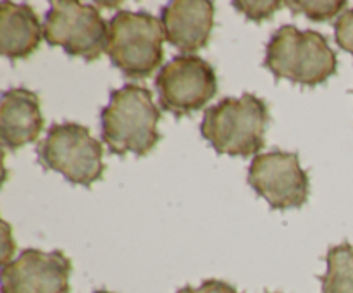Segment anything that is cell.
<instances>
[{
	"label": "cell",
	"mask_w": 353,
	"mask_h": 293,
	"mask_svg": "<svg viewBox=\"0 0 353 293\" xmlns=\"http://www.w3.org/2000/svg\"><path fill=\"white\" fill-rule=\"evenodd\" d=\"M102 140L114 155L128 152L145 157L161 141L157 124L161 109L154 103V95L145 86L130 83L110 92L109 105L100 112Z\"/></svg>",
	"instance_id": "1"
},
{
	"label": "cell",
	"mask_w": 353,
	"mask_h": 293,
	"mask_svg": "<svg viewBox=\"0 0 353 293\" xmlns=\"http://www.w3.org/2000/svg\"><path fill=\"white\" fill-rule=\"evenodd\" d=\"M264 65L276 79L314 88L336 74L338 57L324 34L285 24L269 40Z\"/></svg>",
	"instance_id": "2"
},
{
	"label": "cell",
	"mask_w": 353,
	"mask_h": 293,
	"mask_svg": "<svg viewBox=\"0 0 353 293\" xmlns=\"http://www.w3.org/2000/svg\"><path fill=\"white\" fill-rule=\"evenodd\" d=\"M269 109L254 93L228 97L203 114L200 133L217 154L250 157L265 145Z\"/></svg>",
	"instance_id": "3"
},
{
	"label": "cell",
	"mask_w": 353,
	"mask_h": 293,
	"mask_svg": "<svg viewBox=\"0 0 353 293\" xmlns=\"http://www.w3.org/2000/svg\"><path fill=\"white\" fill-rule=\"evenodd\" d=\"M162 21L140 10H119L109 21L107 55L130 79H147L164 61Z\"/></svg>",
	"instance_id": "4"
},
{
	"label": "cell",
	"mask_w": 353,
	"mask_h": 293,
	"mask_svg": "<svg viewBox=\"0 0 353 293\" xmlns=\"http://www.w3.org/2000/svg\"><path fill=\"white\" fill-rule=\"evenodd\" d=\"M38 162L47 171H55L69 183L92 186L105 172L103 147L90 130L78 123L52 124L47 137L37 147Z\"/></svg>",
	"instance_id": "5"
},
{
	"label": "cell",
	"mask_w": 353,
	"mask_h": 293,
	"mask_svg": "<svg viewBox=\"0 0 353 293\" xmlns=\"http://www.w3.org/2000/svg\"><path fill=\"white\" fill-rule=\"evenodd\" d=\"M43 38L52 47H62L71 57L97 61L107 50L109 23L99 9L78 0L50 2L43 21Z\"/></svg>",
	"instance_id": "6"
},
{
	"label": "cell",
	"mask_w": 353,
	"mask_h": 293,
	"mask_svg": "<svg viewBox=\"0 0 353 293\" xmlns=\"http://www.w3.org/2000/svg\"><path fill=\"white\" fill-rule=\"evenodd\" d=\"M159 105L176 117L196 112L217 93V76L212 65L199 55L171 59L155 78Z\"/></svg>",
	"instance_id": "7"
},
{
	"label": "cell",
	"mask_w": 353,
	"mask_h": 293,
	"mask_svg": "<svg viewBox=\"0 0 353 293\" xmlns=\"http://www.w3.org/2000/svg\"><path fill=\"white\" fill-rule=\"evenodd\" d=\"M248 185L271 209H300L309 200L310 181L296 152L272 150L255 155L248 169Z\"/></svg>",
	"instance_id": "8"
},
{
	"label": "cell",
	"mask_w": 353,
	"mask_h": 293,
	"mask_svg": "<svg viewBox=\"0 0 353 293\" xmlns=\"http://www.w3.org/2000/svg\"><path fill=\"white\" fill-rule=\"evenodd\" d=\"M71 269L61 250L28 248L2 265V293H69Z\"/></svg>",
	"instance_id": "9"
},
{
	"label": "cell",
	"mask_w": 353,
	"mask_h": 293,
	"mask_svg": "<svg viewBox=\"0 0 353 293\" xmlns=\"http://www.w3.org/2000/svg\"><path fill=\"white\" fill-rule=\"evenodd\" d=\"M214 3L209 0H174L162 9L165 40L186 55L207 47L214 28Z\"/></svg>",
	"instance_id": "10"
},
{
	"label": "cell",
	"mask_w": 353,
	"mask_h": 293,
	"mask_svg": "<svg viewBox=\"0 0 353 293\" xmlns=\"http://www.w3.org/2000/svg\"><path fill=\"white\" fill-rule=\"evenodd\" d=\"M40 97L28 88H10L2 93L0 138L3 147L19 150L38 140L43 130Z\"/></svg>",
	"instance_id": "11"
},
{
	"label": "cell",
	"mask_w": 353,
	"mask_h": 293,
	"mask_svg": "<svg viewBox=\"0 0 353 293\" xmlns=\"http://www.w3.org/2000/svg\"><path fill=\"white\" fill-rule=\"evenodd\" d=\"M43 38L40 17L26 3H0V50L10 61L30 57Z\"/></svg>",
	"instance_id": "12"
},
{
	"label": "cell",
	"mask_w": 353,
	"mask_h": 293,
	"mask_svg": "<svg viewBox=\"0 0 353 293\" xmlns=\"http://www.w3.org/2000/svg\"><path fill=\"white\" fill-rule=\"evenodd\" d=\"M327 271L321 276L323 293H353V247L341 243L326 255Z\"/></svg>",
	"instance_id": "13"
},
{
	"label": "cell",
	"mask_w": 353,
	"mask_h": 293,
	"mask_svg": "<svg viewBox=\"0 0 353 293\" xmlns=\"http://www.w3.org/2000/svg\"><path fill=\"white\" fill-rule=\"evenodd\" d=\"M285 6H288L293 14H303L310 21L324 23L338 16L347 7V2L343 0H290V2H285Z\"/></svg>",
	"instance_id": "14"
},
{
	"label": "cell",
	"mask_w": 353,
	"mask_h": 293,
	"mask_svg": "<svg viewBox=\"0 0 353 293\" xmlns=\"http://www.w3.org/2000/svg\"><path fill=\"white\" fill-rule=\"evenodd\" d=\"M283 6L285 2H279V0H234L233 2L234 9L240 10L254 23L271 19L272 14L281 9Z\"/></svg>",
	"instance_id": "15"
},
{
	"label": "cell",
	"mask_w": 353,
	"mask_h": 293,
	"mask_svg": "<svg viewBox=\"0 0 353 293\" xmlns=\"http://www.w3.org/2000/svg\"><path fill=\"white\" fill-rule=\"evenodd\" d=\"M334 38L343 50L353 55V9L345 10L334 23Z\"/></svg>",
	"instance_id": "16"
},
{
	"label": "cell",
	"mask_w": 353,
	"mask_h": 293,
	"mask_svg": "<svg viewBox=\"0 0 353 293\" xmlns=\"http://www.w3.org/2000/svg\"><path fill=\"white\" fill-rule=\"evenodd\" d=\"M176 293H240L230 283L219 281V279H209L203 281L200 286H185Z\"/></svg>",
	"instance_id": "17"
},
{
	"label": "cell",
	"mask_w": 353,
	"mask_h": 293,
	"mask_svg": "<svg viewBox=\"0 0 353 293\" xmlns=\"http://www.w3.org/2000/svg\"><path fill=\"white\" fill-rule=\"evenodd\" d=\"M95 293H112V292H107V290H99V292H95Z\"/></svg>",
	"instance_id": "18"
}]
</instances>
